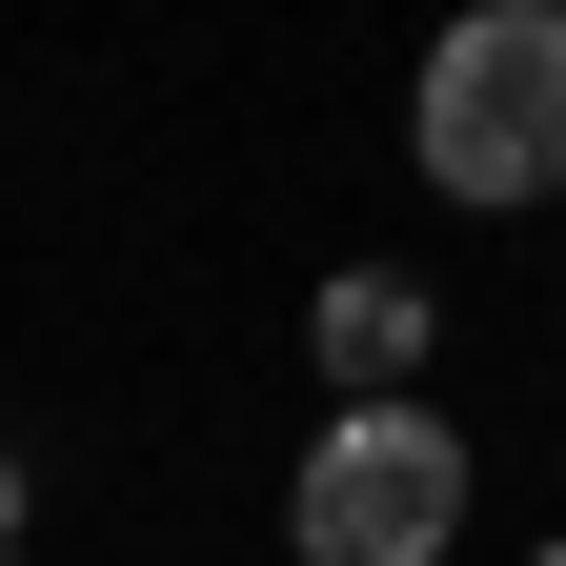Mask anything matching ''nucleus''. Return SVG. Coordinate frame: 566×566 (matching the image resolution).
I'll list each match as a JSON object with an SVG mask.
<instances>
[{
    "label": "nucleus",
    "instance_id": "4",
    "mask_svg": "<svg viewBox=\"0 0 566 566\" xmlns=\"http://www.w3.org/2000/svg\"><path fill=\"white\" fill-rule=\"evenodd\" d=\"M526 566H566V526H546V546H526Z\"/></svg>",
    "mask_w": 566,
    "mask_h": 566
},
{
    "label": "nucleus",
    "instance_id": "2",
    "mask_svg": "<svg viewBox=\"0 0 566 566\" xmlns=\"http://www.w3.org/2000/svg\"><path fill=\"white\" fill-rule=\"evenodd\" d=\"M465 424L446 405H324V446L283 465V546L304 566H446L465 546Z\"/></svg>",
    "mask_w": 566,
    "mask_h": 566
},
{
    "label": "nucleus",
    "instance_id": "1",
    "mask_svg": "<svg viewBox=\"0 0 566 566\" xmlns=\"http://www.w3.org/2000/svg\"><path fill=\"white\" fill-rule=\"evenodd\" d=\"M405 163L446 202H566V0H465L405 82Z\"/></svg>",
    "mask_w": 566,
    "mask_h": 566
},
{
    "label": "nucleus",
    "instance_id": "5",
    "mask_svg": "<svg viewBox=\"0 0 566 566\" xmlns=\"http://www.w3.org/2000/svg\"><path fill=\"white\" fill-rule=\"evenodd\" d=\"M0 566H21V546H0Z\"/></svg>",
    "mask_w": 566,
    "mask_h": 566
},
{
    "label": "nucleus",
    "instance_id": "3",
    "mask_svg": "<svg viewBox=\"0 0 566 566\" xmlns=\"http://www.w3.org/2000/svg\"><path fill=\"white\" fill-rule=\"evenodd\" d=\"M424 344H446V304H424L405 263H344L324 304H304V365H324V405H424Z\"/></svg>",
    "mask_w": 566,
    "mask_h": 566
}]
</instances>
